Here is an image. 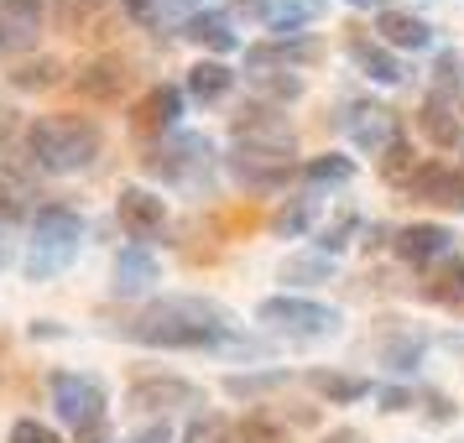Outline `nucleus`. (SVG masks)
Here are the masks:
<instances>
[{"label":"nucleus","mask_w":464,"mask_h":443,"mask_svg":"<svg viewBox=\"0 0 464 443\" xmlns=\"http://www.w3.org/2000/svg\"><path fill=\"white\" fill-rule=\"evenodd\" d=\"M73 443H110V422L105 428H89V433H73Z\"/></svg>","instance_id":"8fccbe9b"},{"label":"nucleus","mask_w":464,"mask_h":443,"mask_svg":"<svg viewBox=\"0 0 464 443\" xmlns=\"http://www.w3.org/2000/svg\"><path fill=\"white\" fill-rule=\"evenodd\" d=\"M344 5H355V11H376V16L386 11V0H344Z\"/></svg>","instance_id":"3c124183"},{"label":"nucleus","mask_w":464,"mask_h":443,"mask_svg":"<svg viewBox=\"0 0 464 443\" xmlns=\"http://www.w3.org/2000/svg\"><path fill=\"white\" fill-rule=\"evenodd\" d=\"M5 443H58V433H53L47 422H37V418H16L11 433H5Z\"/></svg>","instance_id":"ea45409f"},{"label":"nucleus","mask_w":464,"mask_h":443,"mask_svg":"<svg viewBox=\"0 0 464 443\" xmlns=\"http://www.w3.org/2000/svg\"><path fill=\"white\" fill-rule=\"evenodd\" d=\"M230 136L235 141H251V147H293V126H287V110L282 105H240L230 115Z\"/></svg>","instance_id":"4468645a"},{"label":"nucleus","mask_w":464,"mask_h":443,"mask_svg":"<svg viewBox=\"0 0 464 443\" xmlns=\"http://www.w3.org/2000/svg\"><path fill=\"white\" fill-rule=\"evenodd\" d=\"M339 130H344L360 151H371V157H381V151L401 136L397 110L376 105V100H344V110H339Z\"/></svg>","instance_id":"1a4fd4ad"},{"label":"nucleus","mask_w":464,"mask_h":443,"mask_svg":"<svg viewBox=\"0 0 464 443\" xmlns=\"http://www.w3.org/2000/svg\"><path fill=\"white\" fill-rule=\"evenodd\" d=\"M344 183H355V157H344V151H318L303 162V188L318 193V188H344Z\"/></svg>","instance_id":"bb28decb"},{"label":"nucleus","mask_w":464,"mask_h":443,"mask_svg":"<svg viewBox=\"0 0 464 443\" xmlns=\"http://www.w3.org/2000/svg\"><path fill=\"white\" fill-rule=\"evenodd\" d=\"M344 53H350V63L371 79V84H401V58L392 47L381 43L371 26H344Z\"/></svg>","instance_id":"ddd939ff"},{"label":"nucleus","mask_w":464,"mask_h":443,"mask_svg":"<svg viewBox=\"0 0 464 443\" xmlns=\"http://www.w3.org/2000/svg\"><path fill=\"white\" fill-rule=\"evenodd\" d=\"M22 151L26 168L47 172V178H73V172H89L105 151V130L89 115H37L26 120L22 130Z\"/></svg>","instance_id":"f03ea898"},{"label":"nucleus","mask_w":464,"mask_h":443,"mask_svg":"<svg viewBox=\"0 0 464 443\" xmlns=\"http://www.w3.org/2000/svg\"><path fill=\"white\" fill-rule=\"evenodd\" d=\"M392 251H397V261H407L412 272H428L433 261H443V255L454 251V235L443 230V225H401L397 235H392Z\"/></svg>","instance_id":"dca6fc26"},{"label":"nucleus","mask_w":464,"mask_h":443,"mask_svg":"<svg viewBox=\"0 0 464 443\" xmlns=\"http://www.w3.org/2000/svg\"><path fill=\"white\" fill-rule=\"evenodd\" d=\"M308 391H318L324 401H334V407H350V401H365L376 386L365 376H344V371H308Z\"/></svg>","instance_id":"cd10ccee"},{"label":"nucleus","mask_w":464,"mask_h":443,"mask_svg":"<svg viewBox=\"0 0 464 443\" xmlns=\"http://www.w3.org/2000/svg\"><path fill=\"white\" fill-rule=\"evenodd\" d=\"M151 282H157V255L147 246H126V251L115 255V293L121 297L147 293Z\"/></svg>","instance_id":"b1692460"},{"label":"nucleus","mask_w":464,"mask_h":443,"mask_svg":"<svg viewBox=\"0 0 464 443\" xmlns=\"http://www.w3.org/2000/svg\"><path fill=\"white\" fill-rule=\"evenodd\" d=\"M115 219H121V230L136 246H151V240H162V230H168V198L141 188V183H126V188L115 193Z\"/></svg>","instance_id":"9d476101"},{"label":"nucleus","mask_w":464,"mask_h":443,"mask_svg":"<svg viewBox=\"0 0 464 443\" xmlns=\"http://www.w3.org/2000/svg\"><path fill=\"white\" fill-rule=\"evenodd\" d=\"M422 412H428V422H454L459 418V407L443 397V391H422Z\"/></svg>","instance_id":"79ce46f5"},{"label":"nucleus","mask_w":464,"mask_h":443,"mask_svg":"<svg viewBox=\"0 0 464 443\" xmlns=\"http://www.w3.org/2000/svg\"><path fill=\"white\" fill-rule=\"evenodd\" d=\"M230 89H235V68H225L219 58H198L188 68V100H198V105L230 100Z\"/></svg>","instance_id":"a878e982"},{"label":"nucleus","mask_w":464,"mask_h":443,"mask_svg":"<svg viewBox=\"0 0 464 443\" xmlns=\"http://www.w3.org/2000/svg\"><path fill=\"white\" fill-rule=\"evenodd\" d=\"M282 282H297V287H314V282H334V255H287L282 261Z\"/></svg>","instance_id":"473e14b6"},{"label":"nucleus","mask_w":464,"mask_h":443,"mask_svg":"<svg viewBox=\"0 0 464 443\" xmlns=\"http://www.w3.org/2000/svg\"><path fill=\"white\" fill-rule=\"evenodd\" d=\"M178 115H183V89L178 84H151L136 105H130V130L136 136H172L178 130Z\"/></svg>","instance_id":"2eb2a0df"},{"label":"nucleus","mask_w":464,"mask_h":443,"mask_svg":"<svg viewBox=\"0 0 464 443\" xmlns=\"http://www.w3.org/2000/svg\"><path fill=\"white\" fill-rule=\"evenodd\" d=\"M16 47H32V37H26L22 26L5 16V5H0V58H5V53H16Z\"/></svg>","instance_id":"37998d69"},{"label":"nucleus","mask_w":464,"mask_h":443,"mask_svg":"<svg viewBox=\"0 0 464 443\" xmlns=\"http://www.w3.org/2000/svg\"><path fill=\"white\" fill-rule=\"evenodd\" d=\"M126 407L141 412V418H168L178 407L204 412L209 397H204V386H193V380H183V376H141V380L126 386Z\"/></svg>","instance_id":"6e6552de"},{"label":"nucleus","mask_w":464,"mask_h":443,"mask_svg":"<svg viewBox=\"0 0 464 443\" xmlns=\"http://www.w3.org/2000/svg\"><path fill=\"white\" fill-rule=\"evenodd\" d=\"M371 32H376L392 53H428V47H433V26L422 22V16H412V11H392V5L376 16Z\"/></svg>","instance_id":"aec40b11"},{"label":"nucleus","mask_w":464,"mask_h":443,"mask_svg":"<svg viewBox=\"0 0 464 443\" xmlns=\"http://www.w3.org/2000/svg\"><path fill=\"white\" fill-rule=\"evenodd\" d=\"M32 204H26V188L16 178H0V219H32Z\"/></svg>","instance_id":"4c0bfd02"},{"label":"nucleus","mask_w":464,"mask_h":443,"mask_svg":"<svg viewBox=\"0 0 464 443\" xmlns=\"http://www.w3.org/2000/svg\"><path fill=\"white\" fill-rule=\"evenodd\" d=\"M256 89H261V94H266V105H293V100H303V73H261V79H251Z\"/></svg>","instance_id":"e433bc0d"},{"label":"nucleus","mask_w":464,"mask_h":443,"mask_svg":"<svg viewBox=\"0 0 464 443\" xmlns=\"http://www.w3.org/2000/svg\"><path fill=\"white\" fill-rule=\"evenodd\" d=\"M355 235H365V225H360V214L355 209H344V214H334L324 230H318V240H314V251H324V255H339Z\"/></svg>","instance_id":"f704fd0d"},{"label":"nucleus","mask_w":464,"mask_h":443,"mask_svg":"<svg viewBox=\"0 0 464 443\" xmlns=\"http://www.w3.org/2000/svg\"><path fill=\"white\" fill-rule=\"evenodd\" d=\"M235 443H293V433L272 412H246V418L235 422Z\"/></svg>","instance_id":"72a5a7b5"},{"label":"nucleus","mask_w":464,"mask_h":443,"mask_svg":"<svg viewBox=\"0 0 464 443\" xmlns=\"http://www.w3.org/2000/svg\"><path fill=\"white\" fill-rule=\"evenodd\" d=\"M293 380V371L287 365H272V371H246V376H225V391L240 401H261V397H272V391H282Z\"/></svg>","instance_id":"c756f323"},{"label":"nucleus","mask_w":464,"mask_h":443,"mask_svg":"<svg viewBox=\"0 0 464 443\" xmlns=\"http://www.w3.org/2000/svg\"><path fill=\"white\" fill-rule=\"evenodd\" d=\"M329 0H261V22L272 26L276 37H297L308 22L324 16Z\"/></svg>","instance_id":"5701e85b"},{"label":"nucleus","mask_w":464,"mask_h":443,"mask_svg":"<svg viewBox=\"0 0 464 443\" xmlns=\"http://www.w3.org/2000/svg\"><path fill=\"white\" fill-rule=\"evenodd\" d=\"M318 443H371V438H365L360 428H329V433H324Z\"/></svg>","instance_id":"49530a36"},{"label":"nucleus","mask_w":464,"mask_h":443,"mask_svg":"<svg viewBox=\"0 0 464 443\" xmlns=\"http://www.w3.org/2000/svg\"><path fill=\"white\" fill-rule=\"evenodd\" d=\"M68 329L63 323H58V318H37V323H32V339H63Z\"/></svg>","instance_id":"09e8293b"},{"label":"nucleus","mask_w":464,"mask_h":443,"mask_svg":"<svg viewBox=\"0 0 464 443\" xmlns=\"http://www.w3.org/2000/svg\"><path fill=\"white\" fill-rule=\"evenodd\" d=\"M386 235H397V230H386V225H365V235H360V240H365V251H381V246H392Z\"/></svg>","instance_id":"de8ad7c7"},{"label":"nucleus","mask_w":464,"mask_h":443,"mask_svg":"<svg viewBox=\"0 0 464 443\" xmlns=\"http://www.w3.org/2000/svg\"><path fill=\"white\" fill-rule=\"evenodd\" d=\"M121 334L147 344V350H230V355H261L266 344L240 334V318L214 303V297H188L172 293L147 303L141 313H130L121 323Z\"/></svg>","instance_id":"f257e3e1"},{"label":"nucleus","mask_w":464,"mask_h":443,"mask_svg":"<svg viewBox=\"0 0 464 443\" xmlns=\"http://www.w3.org/2000/svg\"><path fill=\"white\" fill-rule=\"evenodd\" d=\"M459 68H464L459 53H439V63H433V94H449V89L459 84Z\"/></svg>","instance_id":"a19ab883"},{"label":"nucleus","mask_w":464,"mask_h":443,"mask_svg":"<svg viewBox=\"0 0 464 443\" xmlns=\"http://www.w3.org/2000/svg\"><path fill=\"white\" fill-rule=\"evenodd\" d=\"M314 214H318V198L314 193H297L293 204H282V209L272 214V230L287 235V240H297V235L314 230Z\"/></svg>","instance_id":"2f4dec72"},{"label":"nucleus","mask_w":464,"mask_h":443,"mask_svg":"<svg viewBox=\"0 0 464 443\" xmlns=\"http://www.w3.org/2000/svg\"><path fill=\"white\" fill-rule=\"evenodd\" d=\"M318 53L324 47L314 43V37H266V43H251L246 47V73L251 79H261V73H297V68L318 63Z\"/></svg>","instance_id":"9b49d317"},{"label":"nucleus","mask_w":464,"mask_h":443,"mask_svg":"<svg viewBox=\"0 0 464 443\" xmlns=\"http://www.w3.org/2000/svg\"><path fill=\"white\" fill-rule=\"evenodd\" d=\"M5 79H11V89H16V94H47V89H58L68 79V68H63V58L43 53V58H26V63H16Z\"/></svg>","instance_id":"393cba45"},{"label":"nucleus","mask_w":464,"mask_h":443,"mask_svg":"<svg viewBox=\"0 0 464 443\" xmlns=\"http://www.w3.org/2000/svg\"><path fill=\"white\" fill-rule=\"evenodd\" d=\"M418 126H422V136H428L433 147H443V151L464 147V120L454 115V100H449V94H428V100H422Z\"/></svg>","instance_id":"412c9836"},{"label":"nucleus","mask_w":464,"mask_h":443,"mask_svg":"<svg viewBox=\"0 0 464 443\" xmlns=\"http://www.w3.org/2000/svg\"><path fill=\"white\" fill-rule=\"evenodd\" d=\"M188 5H204V0H188Z\"/></svg>","instance_id":"603ef678"},{"label":"nucleus","mask_w":464,"mask_h":443,"mask_svg":"<svg viewBox=\"0 0 464 443\" xmlns=\"http://www.w3.org/2000/svg\"><path fill=\"white\" fill-rule=\"evenodd\" d=\"M225 172L251 193H282L293 178H303L297 147H251V141H235V151L225 157Z\"/></svg>","instance_id":"423d86ee"},{"label":"nucleus","mask_w":464,"mask_h":443,"mask_svg":"<svg viewBox=\"0 0 464 443\" xmlns=\"http://www.w3.org/2000/svg\"><path fill=\"white\" fill-rule=\"evenodd\" d=\"M407 198L412 204H428V209L443 214H464V168L454 162H422L407 183Z\"/></svg>","instance_id":"f8f14e48"},{"label":"nucleus","mask_w":464,"mask_h":443,"mask_svg":"<svg viewBox=\"0 0 464 443\" xmlns=\"http://www.w3.org/2000/svg\"><path fill=\"white\" fill-rule=\"evenodd\" d=\"M376 168H381V178H386V183L407 188V183H412V172H418L422 162H418V151H412V141H407V136H397V141L376 157Z\"/></svg>","instance_id":"7c9ffc66"},{"label":"nucleus","mask_w":464,"mask_h":443,"mask_svg":"<svg viewBox=\"0 0 464 443\" xmlns=\"http://www.w3.org/2000/svg\"><path fill=\"white\" fill-rule=\"evenodd\" d=\"M121 16V0H58L53 22L68 37H105V26Z\"/></svg>","instance_id":"a211bd4d"},{"label":"nucleus","mask_w":464,"mask_h":443,"mask_svg":"<svg viewBox=\"0 0 464 443\" xmlns=\"http://www.w3.org/2000/svg\"><path fill=\"white\" fill-rule=\"evenodd\" d=\"M126 443H172V428H168V422H147V428H141V433H130Z\"/></svg>","instance_id":"a18cd8bd"},{"label":"nucleus","mask_w":464,"mask_h":443,"mask_svg":"<svg viewBox=\"0 0 464 443\" xmlns=\"http://www.w3.org/2000/svg\"><path fill=\"white\" fill-rule=\"evenodd\" d=\"M183 37H188L193 47H204V53H235V47H240L235 22L219 16V11H188V16H183Z\"/></svg>","instance_id":"4be33fe9"},{"label":"nucleus","mask_w":464,"mask_h":443,"mask_svg":"<svg viewBox=\"0 0 464 443\" xmlns=\"http://www.w3.org/2000/svg\"><path fill=\"white\" fill-rule=\"evenodd\" d=\"M47 391H53L58 418H63L73 433H89V428H105L110 422V391H105L100 376H84V371H53Z\"/></svg>","instance_id":"0eeeda50"},{"label":"nucleus","mask_w":464,"mask_h":443,"mask_svg":"<svg viewBox=\"0 0 464 443\" xmlns=\"http://www.w3.org/2000/svg\"><path fill=\"white\" fill-rule=\"evenodd\" d=\"M256 323H266L272 334H287L297 344H318V339H334L344 329V313L329 303H314V297L276 293L266 303H256Z\"/></svg>","instance_id":"20e7f679"},{"label":"nucleus","mask_w":464,"mask_h":443,"mask_svg":"<svg viewBox=\"0 0 464 443\" xmlns=\"http://www.w3.org/2000/svg\"><path fill=\"white\" fill-rule=\"evenodd\" d=\"M376 401H381V412H407L412 407V386H381Z\"/></svg>","instance_id":"c03bdc74"},{"label":"nucleus","mask_w":464,"mask_h":443,"mask_svg":"<svg viewBox=\"0 0 464 443\" xmlns=\"http://www.w3.org/2000/svg\"><path fill=\"white\" fill-rule=\"evenodd\" d=\"M0 266H5V251H0Z\"/></svg>","instance_id":"864d4df0"},{"label":"nucleus","mask_w":464,"mask_h":443,"mask_svg":"<svg viewBox=\"0 0 464 443\" xmlns=\"http://www.w3.org/2000/svg\"><path fill=\"white\" fill-rule=\"evenodd\" d=\"M84 246V214L73 204H37L32 214V251H26V282H53L73 266Z\"/></svg>","instance_id":"7ed1b4c3"},{"label":"nucleus","mask_w":464,"mask_h":443,"mask_svg":"<svg viewBox=\"0 0 464 443\" xmlns=\"http://www.w3.org/2000/svg\"><path fill=\"white\" fill-rule=\"evenodd\" d=\"M130 84V68L121 53H100V58H89L79 73H73V89H79V100H94V105H110V100H121Z\"/></svg>","instance_id":"f3484780"},{"label":"nucleus","mask_w":464,"mask_h":443,"mask_svg":"<svg viewBox=\"0 0 464 443\" xmlns=\"http://www.w3.org/2000/svg\"><path fill=\"white\" fill-rule=\"evenodd\" d=\"M209 168H214V141L204 130H172V136H162V141L141 157V172L157 178V183H172V188L198 183Z\"/></svg>","instance_id":"39448f33"},{"label":"nucleus","mask_w":464,"mask_h":443,"mask_svg":"<svg viewBox=\"0 0 464 443\" xmlns=\"http://www.w3.org/2000/svg\"><path fill=\"white\" fill-rule=\"evenodd\" d=\"M183 443H235V422L219 418V412H193L188 428H183Z\"/></svg>","instance_id":"c9c22d12"},{"label":"nucleus","mask_w":464,"mask_h":443,"mask_svg":"<svg viewBox=\"0 0 464 443\" xmlns=\"http://www.w3.org/2000/svg\"><path fill=\"white\" fill-rule=\"evenodd\" d=\"M121 11L141 26H162V16L172 11V0H121Z\"/></svg>","instance_id":"58836bf2"},{"label":"nucleus","mask_w":464,"mask_h":443,"mask_svg":"<svg viewBox=\"0 0 464 443\" xmlns=\"http://www.w3.org/2000/svg\"><path fill=\"white\" fill-rule=\"evenodd\" d=\"M418 297L433 308H459L464 303V251H449L443 261H433L428 272H418Z\"/></svg>","instance_id":"6ab92c4d"},{"label":"nucleus","mask_w":464,"mask_h":443,"mask_svg":"<svg viewBox=\"0 0 464 443\" xmlns=\"http://www.w3.org/2000/svg\"><path fill=\"white\" fill-rule=\"evenodd\" d=\"M428 355V334H412V329H397V334L381 339V365L392 371V376H412Z\"/></svg>","instance_id":"c85d7f7f"}]
</instances>
